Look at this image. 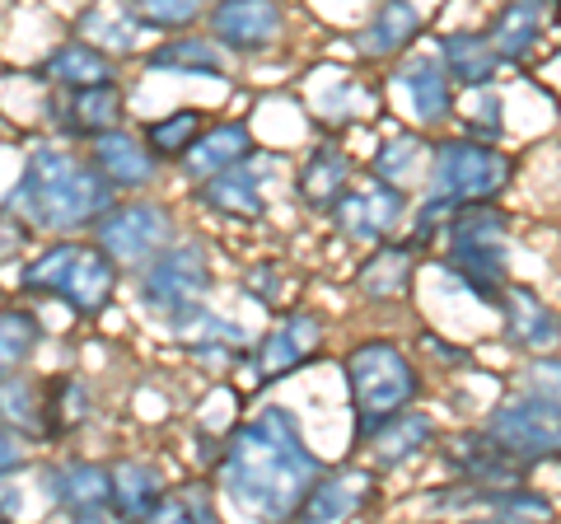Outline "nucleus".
<instances>
[{
	"label": "nucleus",
	"mask_w": 561,
	"mask_h": 524,
	"mask_svg": "<svg viewBox=\"0 0 561 524\" xmlns=\"http://www.w3.org/2000/svg\"><path fill=\"white\" fill-rule=\"evenodd\" d=\"M47 84H57L61 94H76V90H99V84H113V57L94 43H61L57 52H47L43 71Z\"/></svg>",
	"instance_id": "412c9836"
},
{
	"label": "nucleus",
	"mask_w": 561,
	"mask_h": 524,
	"mask_svg": "<svg viewBox=\"0 0 561 524\" xmlns=\"http://www.w3.org/2000/svg\"><path fill=\"white\" fill-rule=\"evenodd\" d=\"M90 417V384L76 375L43 384V435H70Z\"/></svg>",
	"instance_id": "7c9ffc66"
},
{
	"label": "nucleus",
	"mask_w": 561,
	"mask_h": 524,
	"mask_svg": "<svg viewBox=\"0 0 561 524\" xmlns=\"http://www.w3.org/2000/svg\"><path fill=\"white\" fill-rule=\"evenodd\" d=\"M202 132H206L202 109H173L164 117H154L140 141H146V150L154 155V160H179L183 164V155L192 150V141H197Z\"/></svg>",
	"instance_id": "2f4dec72"
},
{
	"label": "nucleus",
	"mask_w": 561,
	"mask_h": 524,
	"mask_svg": "<svg viewBox=\"0 0 561 524\" xmlns=\"http://www.w3.org/2000/svg\"><path fill=\"white\" fill-rule=\"evenodd\" d=\"M84 29H90V33H103V38H108V43H117V47H131V33L127 29H122V24H127V20H122V14H117V20H108V14H84V20H80Z\"/></svg>",
	"instance_id": "ea45409f"
},
{
	"label": "nucleus",
	"mask_w": 561,
	"mask_h": 524,
	"mask_svg": "<svg viewBox=\"0 0 561 524\" xmlns=\"http://www.w3.org/2000/svg\"><path fill=\"white\" fill-rule=\"evenodd\" d=\"M0 417L14 435H43V384L33 375H5L0 379Z\"/></svg>",
	"instance_id": "473e14b6"
},
{
	"label": "nucleus",
	"mask_w": 561,
	"mask_h": 524,
	"mask_svg": "<svg viewBox=\"0 0 561 524\" xmlns=\"http://www.w3.org/2000/svg\"><path fill=\"white\" fill-rule=\"evenodd\" d=\"M38 342H43V323L33 319L28 309H20V305L0 309V379L20 375L24 361L38 352Z\"/></svg>",
	"instance_id": "72a5a7b5"
},
{
	"label": "nucleus",
	"mask_w": 561,
	"mask_h": 524,
	"mask_svg": "<svg viewBox=\"0 0 561 524\" xmlns=\"http://www.w3.org/2000/svg\"><path fill=\"white\" fill-rule=\"evenodd\" d=\"M496 309L505 319V338L515 346H529V352H542V346L557 342V314L542 300L534 286H511L505 282L496 295Z\"/></svg>",
	"instance_id": "6ab92c4d"
},
{
	"label": "nucleus",
	"mask_w": 561,
	"mask_h": 524,
	"mask_svg": "<svg viewBox=\"0 0 561 524\" xmlns=\"http://www.w3.org/2000/svg\"><path fill=\"white\" fill-rule=\"evenodd\" d=\"M412 249L408 243H379L370 253V262L356 272V286L360 295H370V300H393L412 286Z\"/></svg>",
	"instance_id": "c756f323"
},
{
	"label": "nucleus",
	"mask_w": 561,
	"mask_h": 524,
	"mask_svg": "<svg viewBox=\"0 0 561 524\" xmlns=\"http://www.w3.org/2000/svg\"><path fill=\"white\" fill-rule=\"evenodd\" d=\"M113 206V187L90 169V160L70 155L66 146H33L20 183L10 192V216L24 230L61 235L84 230Z\"/></svg>",
	"instance_id": "f03ea898"
},
{
	"label": "nucleus",
	"mask_w": 561,
	"mask_h": 524,
	"mask_svg": "<svg viewBox=\"0 0 561 524\" xmlns=\"http://www.w3.org/2000/svg\"><path fill=\"white\" fill-rule=\"evenodd\" d=\"M440 71H445L449 84L459 80L463 90L478 94V90H491L501 61L491 57V47H486L482 33H445V38H440Z\"/></svg>",
	"instance_id": "393cba45"
},
{
	"label": "nucleus",
	"mask_w": 561,
	"mask_h": 524,
	"mask_svg": "<svg viewBox=\"0 0 561 524\" xmlns=\"http://www.w3.org/2000/svg\"><path fill=\"white\" fill-rule=\"evenodd\" d=\"M108 468L103 464H61L57 474H51V501L66 505L70 515H103L108 511Z\"/></svg>",
	"instance_id": "a878e982"
},
{
	"label": "nucleus",
	"mask_w": 561,
	"mask_h": 524,
	"mask_svg": "<svg viewBox=\"0 0 561 524\" xmlns=\"http://www.w3.org/2000/svg\"><path fill=\"white\" fill-rule=\"evenodd\" d=\"M20 286L33 295H57V300H66L80 319H94V314H103L113 305L117 267L99 249H90V243L61 239V243H51V249H43L20 272Z\"/></svg>",
	"instance_id": "20e7f679"
},
{
	"label": "nucleus",
	"mask_w": 561,
	"mask_h": 524,
	"mask_svg": "<svg viewBox=\"0 0 561 524\" xmlns=\"http://www.w3.org/2000/svg\"><path fill=\"white\" fill-rule=\"evenodd\" d=\"M370 492H375V478L365 468H332V474L313 478L305 501L295 505L290 524H342L370 501Z\"/></svg>",
	"instance_id": "4468645a"
},
{
	"label": "nucleus",
	"mask_w": 561,
	"mask_h": 524,
	"mask_svg": "<svg viewBox=\"0 0 561 524\" xmlns=\"http://www.w3.org/2000/svg\"><path fill=\"white\" fill-rule=\"evenodd\" d=\"M51 122H57L66 136H84V141H94L103 132H117L122 90L117 84H99V90H76V94L51 99Z\"/></svg>",
	"instance_id": "aec40b11"
},
{
	"label": "nucleus",
	"mask_w": 561,
	"mask_h": 524,
	"mask_svg": "<svg viewBox=\"0 0 561 524\" xmlns=\"http://www.w3.org/2000/svg\"><path fill=\"white\" fill-rule=\"evenodd\" d=\"M542 20H548V10H542L538 0L505 5L496 20H491V29L482 33L486 47H491V57H496V61H524L538 47V38H542Z\"/></svg>",
	"instance_id": "b1692460"
},
{
	"label": "nucleus",
	"mask_w": 561,
	"mask_h": 524,
	"mask_svg": "<svg viewBox=\"0 0 561 524\" xmlns=\"http://www.w3.org/2000/svg\"><path fill=\"white\" fill-rule=\"evenodd\" d=\"M346 187H351V160L337 146H313L309 160L300 164V197L319 206V212H332Z\"/></svg>",
	"instance_id": "cd10ccee"
},
{
	"label": "nucleus",
	"mask_w": 561,
	"mask_h": 524,
	"mask_svg": "<svg viewBox=\"0 0 561 524\" xmlns=\"http://www.w3.org/2000/svg\"><path fill=\"white\" fill-rule=\"evenodd\" d=\"M108 487H113L108 505L117 511V520H127V524H146L154 515V505L169 497L164 474L154 464H140V459L108 468Z\"/></svg>",
	"instance_id": "4be33fe9"
},
{
	"label": "nucleus",
	"mask_w": 561,
	"mask_h": 524,
	"mask_svg": "<svg viewBox=\"0 0 561 524\" xmlns=\"http://www.w3.org/2000/svg\"><path fill=\"white\" fill-rule=\"evenodd\" d=\"M431 441H435L431 417H426V412H416V408H408V412H398L393 422H383L365 445L375 449V459H379L383 468H393V464H408L412 454H421Z\"/></svg>",
	"instance_id": "c85d7f7f"
},
{
	"label": "nucleus",
	"mask_w": 561,
	"mask_h": 524,
	"mask_svg": "<svg viewBox=\"0 0 561 524\" xmlns=\"http://www.w3.org/2000/svg\"><path fill=\"white\" fill-rule=\"evenodd\" d=\"M421 155H426V146H421V136L412 132H398L393 141L379 146V160H375V179L389 183V187H402L412 179V173L421 169Z\"/></svg>",
	"instance_id": "e433bc0d"
},
{
	"label": "nucleus",
	"mask_w": 561,
	"mask_h": 524,
	"mask_svg": "<svg viewBox=\"0 0 561 524\" xmlns=\"http://www.w3.org/2000/svg\"><path fill=\"white\" fill-rule=\"evenodd\" d=\"M402 212H408V192L370 179L365 187H346L328 216L346 239H383L402 220Z\"/></svg>",
	"instance_id": "ddd939ff"
},
{
	"label": "nucleus",
	"mask_w": 561,
	"mask_h": 524,
	"mask_svg": "<svg viewBox=\"0 0 561 524\" xmlns=\"http://www.w3.org/2000/svg\"><path fill=\"white\" fill-rule=\"evenodd\" d=\"M90 169L99 173L113 192L117 187H146L154 179V155L146 150V141L131 132H103L90 141Z\"/></svg>",
	"instance_id": "a211bd4d"
},
{
	"label": "nucleus",
	"mask_w": 561,
	"mask_h": 524,
	"mask_svg": "<svg viewBox=\"0 0 561 524\" xmlns=\"http://www.w3.org/2000/svg\"><path fill=\"white\" fill-rule=\"evenodd\" d=\"M76 524H108V520H103V515H80Z\"/></svg>",
	"instance_id": "79ce46f5"
},
{
	"label": "nucleus",
	"mask_w": 561,
	"mask_h": 524,
	"mask_svg": "<svg viewBox=\"0 0 561 524\" xmlns=\"http://www.w3.org/2000/svg\"><path fill=\"white\" fill-rule=\"evenodd\" d=\"M463 524H511V520H496V515H486V520H463Z\"/></svg>",
	"instance_id": "a19ab883"
},
{
	"label": "nucleus",
	"mask_w": 561,
	"mask_h": 524,
	"mask_svg": "<svg viewBox=\"0 0 561 524\" xmlns=\"http://www.w3.org/2000/svg\"><path fill=\"white\" fill-rule=\"evenodd\" d=\"M421 24H426V20H421L416 5H408V0H393V5H379L370 14V24L360 29L356 47L365 52V57H398V52L421 33Z\"/></svg>",
	"instance_id": "bb28decb"
},
{
	"label": "nucleus",
	"mask_w": 561,
	"mask_h": 524,
	"mask_svg": "<svg viewBox=\"0 0 561 524\" xmlns=\"http://www.w3.org/2000/svg\"><path fill=\"white\" fill-rule=\"evenodd\" d=\"M393 90L408 99L412 117L421 127H435V122L454 117V84L445 80L440 61L435 57H408L393 66Z\"/></svg>",
	"instance_id": "dca6fc26"
},
{
	"label": "nucleus",
	"mask_w": 561,
	"mask_h": 524,
	"mask_svg": "<svg viewBox=\"0 0 561 524\" xmlns=\"http://www.w3.org/2000/svg\"><path fill=\"white\" fill-rule=\"evenodd\" d=\"M440 459L463 478V487H524V468L511 459L486 431H449L440 435Z\"/></svg>",
	"instance_id": "9d476101"
},
{
	"label": "nucleus",
	"mask_w": 561,
	"mask_h": 524,
	"mask_svg": "<svg viewBox=\"0 0 561 524\" xmlns=\"http://www.w3.org/2000/svg\"><path fill=\"white\" fill-rule=\"evenodd\" d=\"M150 66H160V71H197V76H225V52L210 43V38H197V33H187V38H173L164 47L150 52Z\"/></svg>",
	"instance_id": "f704fd0d"
},
{
	"label": "nucleus",
	"mask_w": 561,
	"mask_h": 524,
	"mask_svg": "<svg viewBox=\"0 0 561 524\" xmlns=\"http://www.w3.org/2000/svg\"><path fill=\"white\" fill-rule=\"evenodd\" d=\"M319 346H323V323L313 319V314H300V309L286 314V319L253 346L257 384H276V379L295 375L300 365H309L313 356H319Z\"/></svg>",
	"instance_id": "f8f14e48"
},
{
	"label": "nucleus",
	"mask_w": 561,
	"mask_h": 524,
	"mask_svg": "<svg viewBox=\"0 0 561 524\" xmlns=\"http://www.w3.org/2000/svg\"><path fill=\"white\" fill-rule=\"evenodd\" d=\"M24 243H28V230L14 216H0V267H5V262H14L24 253Z\"/></svg>",
	"instance_id": "58836bf2"
},
{
	"label": "nucleus",
	"mask_w": 561,
	"mask_h": 524,
	"mask_svg": "<svg viewBox=\"0 0 561 524\" xmlns=\"http://www.w3.org/2000/svg\"><path fill=\"white\" fill-rule=\"evenodd\" d=\"M173 243V216L160 202H113L94 220V249L113 267H146Z\"/></svg>",
	"instance_id": "6e6552de"
},
{
	"label": "nucleus",
	"mask_w": 561,
	"mask_h": 524,
	"mask_svg": "<svg viewBox=\"0 0 561 524\" xmlns=\"http://www.w3.org/2000/svg\"><path fill=\"white\" fill-rule=\"evenodd\" d=\"M253 155L257 150H253L249 122H216V127H206L197 141H192V150L183 155V169H187L192 183H206V179H216V173H225V169L249 164Z\"/></svg>",
	"instance_id": "f3484780"
},
{
	"label": "nucleus",
	"mask_w": 561,
	"mask_h": 524,
	"mask_svg": "<svg viewBox=\"0 0 561 524\" xmlns=\"http://www.w3.org/2000/svg\"><path fill=\"white\" fill-rule=\"evenodd\" d=\"M216 468L230 501L262 524H286L323 474L319 454H309L300 422L286 408H267L243 422L216 454Z\"/></svg>",
	"instance_id": "f257e3e1"
},
{
	"label": "nucleus",
	"mask_w": 561,
	"mask_h": 524,
	"mask_svg": "<svg viewBox=\"0 0 561 524\" xmlns=\"http://www.w3.org/2000/svg\"><path fill=\"white\" fill-rule=\"evenodd\" d=\"M0 524H10V520H0Z\"/></svg>",
	"instance_id": "37998d69"
},
{
	"label": "nucleus",
	"mask_w": 561,
	"mask_h": 524,
	"mask_svg": "<svg viewBox=\"0 0 561 524\" xmlns=\"http://www.w3.org/2000/svg\"><path fill=\"white\" fill-rule=\"evenodd\" d=\"M346 375V394H351V412H356V441H370V435L393 422L398 412H408L421 394V375L408 361V352L393 342H360L351 346L342 361Z\"/></svg>",
	"instance_id": "7ed1b4c3"
},
{
	"label": "nucleus",
	"mask_w": 561,
	"mask_h": 524,
	"mask_svg": "<svg viewBox=\"0 0 561 524\" xmlns=\"http://www.w3.org/2000/svg\"><path fill=\"white\" fill-rule=\"evenodd\" d=\"M445 272L478 295V300L496 305L505 286V239H511V216L501 206H459L445 220Z\"/></svg>",
	"instance_id": "39448f33"
},
{
	"label": "nucleus",
	"mask_w": 561,
	"mask_h": 524,
	"mask_svg": "<svg viewBox=\"0 0 561 524\" xmlns=\"http://www.w3.org/2000/svg\"><path fill=\"white\" fill-rule=\"evenodd\" d=\"M197 197L202 206H210L216 216H230V220H257L267 212V197H262V179H257V160L239 164V169H225L216 179L197 183Z\"/></svg>",
	"instance_id": "5701e85b"
},
{
	"label": "nucleus",
	"mask_w": 561,
	"mask_h": 524,
	"mask_svg": "<svg viewBox=\"0 0 561 524\" xmlns=\"http://www.w3.org/2000/svg\"><path fill=\"white\" fill-rule=\"evenodd\" d=\"M445 511H486L511 524H548L552 501L534 487H449L440 497Z\"/></svg>",
	"instance_id": "2eb2a0df"
},
{
	"label": "nucleus",
	"mask_w": 561,
	"mask_h": 524,
	"mask_svg": "<svg viewBox=\"0 0 561 524\" xmlns=\"http://www.w3.org/2000/svg\"><path fill=\"white\" fill-rule=\"evenodd\" d=\"M280 29H286V10L272 5V0H225V5L210 10V43L220 52H257L276 47Z\"/></svg>",
	"instance_id": "9b49d317"
},
{
	"label": "nucleus",
	"mask_w": 561,
	"mask_h": 524,
	"mask_svg": "<svg viewBox=\"0 0 561 524\" xmlns=\"http://www.w3.org/2000/svg\"><path fill=\"white\" fill-rule=\"evenodd\" d=\"M210 291V262L202 243H169V249L146 262L140 272V300L150 305V314H160L173 328H183L187 319H197L206 309Z\"/></svg>",
	"instance_id": "0eeeda50"
},
{
	"label": "nucleus",
	"mask_w": 561,
	"mask_h": 524,
	"mask_svg": "<svg viewBox=\"0 0 561 524\" xmlns=\"http://www.w3.org/2000/svg\"><path fill=\"white\" fill-rule=\"evenodd\" d=\"M24 464H28V445H24V435H14V431L0 426V478L20 474Z\"/></svg>",
	"instance_id": "4c0bfd02"
},
{
	"label": "nucleus",
	"mask_w": 561,
	"mask_h": 524,
	"mask_svg": "<svg viewBox=\"0 0 561 524\" xmlns=\"http://www.w3.org/2000/svg\"><path fill=\"white\" fill-rule=\"evenodd\" d=\"M431 173H435V197L449 202L454 212L459 206H496V197L515 179V160L501 146L449 136V141L435 146Z\"/></svg>",
	"instance_id": "423d86ee"
},
{
	"label": "nucleus",
	"mask_w": 561,
	"mask_h": 524,
	"mask_svg": "<svg viewBox=\"0 0 561 524\" xmlns=\"http://www.w3.org/2000/svg\"><path fill=\"white\" fill-rule=\"evenodd\" d=\"M486 435L496 441L511 459H519L524 468H534L542 459H557L561 435H557V398L552 394H515L491 412Z\"/></svg>",
	"instance_id": "1a4fd4ad"
},
{
	"label": "nucleus",
	"mask_w": 561,
	"mask_h": 524,
	"mask_svg": "<svg viewBox=\"0 0 561 524\" xmlns=\"http://www.w3.org/2000/svg\"><path fill=\"white\" fill-rule=\"evenodd\" d=\"M127 24H140V29H187V24H197L202 20V5L197 0H131V5H122L117 10Z\"/></svg>",
	"instance_id": "c9c22d12"
}]
</instances>
